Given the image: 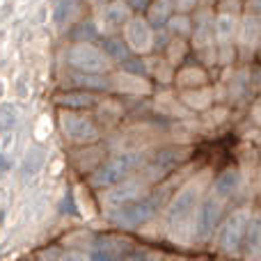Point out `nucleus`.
Here are the masks:
<instances>
[{"label":"nucleus","mask_w":261,"mask_h":261,"mask_svg":"<svg viewBox=\"0 0 261 261\" xmlns=\"http://www.w3.org/2000/svg\"><path fill=\"white\" fill-rule=\"evenodd\" d=\"M60 128L67 135V140L76 144H90L99 140V128L85 115H78L76 110H62L60 113Z\"/></svg>","instance_id":"nucleus-1"},{"label":"nucleus","mask_w":261,"mask_h":261,"mask_svg":"<svg viewBox=\"0 0 261 261\" xmlns=\"http://www.w3.org/2000/svg\"><path fill=\"white\" fill-rule=\"evenodd\" d=\"M67 62L71 64L73 69H78V71L101 73L108 69V55H106L103 50H99L96 46L87 44V41H81V44L69 48Z\"/></svg>","instance_id":"nucleus-2"},{"label":"nucleus","mask_w":261,"mask_h":261,"mask_svg":"<svg viewBox=\"0 0 261 261\" xmlns=\"http://www.w3.org/2000/svg\"><path fill=\"white\" fill-rule=\"evenodd\" d=\"M135 165V156L133 153H119L113 161H108L106 165H101L94 174L90 176V184L94 188H106V186H115L133 170Z\"/></svg>","instance_id":"nucleus-3"},{"label":"nucleus","mask_w":261,"mask_h":261,"mask_svg":"<svg viewBox=\"0 0 261 261\" xmlns=\"http://www.w3.org/2000/svg\"><path fill=\"white\" fill-rule=\"evenodd\" d=\"M248 220H250L248 208H239V211H234L225 220L220 234H218V245H220L222 252H236L243 245V234H245Z\"/></svg>","instance_id":"nucleus-4"},{"label":"nucleus","mask_w":261,"mask_h":261,"mask_svg":"<svg viewBox=\"0 0 261 261\" xmlns=\"http://www.w3.org/2000/svg\"><path fill=\"white\" fill-rule=\"evenodd\" d=\"M222 211V199L216 197V195H208L197 208V216H195L193 222V236L197 241H208L218 225V218H220Z\"/></svg>","instance_id":"nucleus-5"},{"label":"nucleus","mask_w":261,"mask_h":261,"mask_svg":"<svg viewBox=\"0 0 261 261\" xmlns=\"http://www.w3.org/2000/svg\"><path fill=\"white\" fill-rule=\"evenodd\" d=\"M153 211H156V199L153 197L133 199V202L119 206V213H117V218H115V222H117L119 227H124V229H133V227H138V225H144V222L153 216Z\"/></svg>","instance_id":"nucleus-6"},{"label":"nucleus","mask_w":261,"mask_h":261,"mask_svg":"<svg viewBox=\"0 0 261 261\" xmlns=\"http://www.w3.org/2000/svg\"><path fill=\"white\" fill-rule=\"evenodd\" d=\"M204 184H206V172H204V174H199L197 179L188 181V184H186L184 188L174 195V199H172V204H170V213H172V216H176V213H193L195 204H197L199 197H202Z\"/></svg>","instance_id":"nucleus-7"},{"label":"nucleus","mask_w":261,"mask_h":261,"mask_svg":"<svg viewBox=\"0 0 261 261\" xmlns=\"http://www.w3.org/2000/svg\"><path fill=\"white\" fill-rule=\"evenodd\" d=\"M126 44L135 53H149L153 48V30L144 18H128L126 23Z\"/></svg>","instance_id":"nucleus-8"},{"label":"nucleus","mask_w":261,"mask_h":261,"mask_svg":"<svg viewBox=\"0 0 261 261\" xmlns=\"http://www.w3.org/2000/svg\"><path fill=\"white\" fill-rule=\"evenodd\" d=\"M186 158V149H179V147H167V149H161V151L153 156V161L149 163L147 167V179L156 181L161 176H165L167 172H172L181 161Z\"/></svg>","instance_id":"nucleus-9"},{"label":"nucleus","mask_w":261,"mask_h":261,"mask_svg":"<svg viewBox=\"0 0 261 261\" xmlns=\"http://www.w3.org/2000/svg\"><path fill=\"white\" fill-rule=\"evenodd\" d=\"M140 190H142V181H124V184L115 186L110 193H106L103 202H106V206H110V208H119V206H124V204L138 199Z\"/></svg>","instance_id":"nucleus-10"},{"label":"nucleus","mask_w":261,"mask_h":261,"mask_svg":"<svg viewBox=\"0 0 261 261\" xmlns=\"http://www.w3.org/2000/svg\"><path fill=\"white\" fill-rule=\"evenodd\" d=\"M130 18V5L126 0H113L110 5H106L103 12H101V23L110 30L115 28H122Z\"/></svg>","instance_id":"nucleus-11"},{"label":"nucleus","mask_w":261,"mask_h":261,"mask_svg":"<svg viewBox=\"0 0 261 261\" xmlns=\"http://www.w3.org/2000/svg\"><path fill=\"white\" fill-rule=\"evenodd\" d=\"M245 257L250 259H261V213L250 216L248 225H245Z\"/></svg>","instance_id":"nucleus-12"},{"label":"nucleus","mask_w":261,"mask_h":261,"mask_svg":"<svg viewBox=\"0 0 261 261\" xmlns=\"http://www.w3.org/2000/svg\"><path fill=\"white\" fill-rule=\"evenodd\" d=\"M115 90L122 92V94H149L151 92V85H149L144 78H140L138 73H117L115 78Z\"/></svg>","instance_id":"nucleus-13"},{"label":"nucleus","mask_w":261,"mask_h":261,"mask_svg":"<svg viewBox=\"0 0 261 261\" xmlns=\"http://www.w3.org/2000/svg\"><path fill=\"white\" fill-rule=\"evenodd\" d=\"M241 186V174L236 170H225L220 176L216 179V184H213V190L211 193L216 195V197H220L222 202H225L227 197H231V195L239 190Z\"/></svg>","instance_id":"nucleus-14"},{"label":"nucleus","mask_w":261,"mask_h":261,"mask_svg":"<svg viewBox=\"0 0 261 261\" xmlns=\"http://www.w3.org/2000/svg\"><path fill=\"white\" fill-rule=\"evenodd\" d=\"M213 32H216L218 41H220L222 46H227L231 41V37L236 35V28H239V23H236V16L231 12H222L218 14L216 23H213Z\"/></svg>","instance_id":"nucleus-15"},{"label":"nucleus","mask_w":261,"mask_h":261,"mask_svg":"<svg viewBox=\"0 0 261 261\" xmlns=\"http://www.w3.org/2000/svg\"><path fill=\"white\" fill-rule=\"evenodd\" d=\"M181 101H184V106H186V108H190V110H204V108H208V106H211L213 90H211V87H204V85L193 87V90L184 92Z\"/></svg>","instance_id":"nucleus-16"},{"label":"nucleus","mask_w":261,"mask_h":261,"mask_svg":"<svg viewBox=\"0 0 261 261\" xmlns=\"http://www.w3.org/2000/svg\"><path fill=\"white\" fill-rule=\"evenodd\" d=\"M170 234L179 243H190V239H193V216L190 213H176V216H172Z\"/></svg>","instance_id":"nucleus-17"},{"label":"nucleus","mask_w":261,"mask_h":261,"mask_svg":"<svg viewBox=\"0 0 261 261\" xmlns=\"http://www.w3.org/2000/svg\"><path fill=\"white\" fill-rule=\"evenodd\" d=\"M236 30H239L241 44L243 46H254L261 39V16H252V14H248V16L243 18V23H241V28H236Z\"/></svg>","instance_id":"nucleus-18"},{"label":"nucleus","mask_w":261,"mask_h":261,"mask_svg":"<svg viewBox=\"0 0 261 261\" xmlns=\"http://www.w3.org/2000/svg\"><path fill=\"white\" fill-rule=\"evenodd\" d=\"M206 83V73L199 67H184L176 73V85L179 87H199Z\"/></svg>","instance_id":"nucleus-19"},{"label":"nucleus","mask_w":261,"mask_h":261,"mask_svg":"<svg viewBox=\"0 0 261 261\" xmlns=\"http://www.w3.org/2000/svg\"><path fill=\"white\" fill-rule=\"evenodd\" d=\"M78 14V0H58L53 9V21L58 25H67L73 21V16Z\"/></svg>","instance_id":"nucleus-20"},{"label":"nucleus","mask_w":261,"mask_h":261,"mask_svg":"<svg viewBox=\"0 0 261 261\" xmlns=\"http://www.w3.org/2000/svg\"><path fill=\"white\" fill-rule=\"evenodd\" d=\"M58 103L67 108H90L94 106V96L85 92H67V94H58Z\"/></svg>","instance_id":"nucleus-21"},{"label":"nucleus","mask_w":261,"mask_h":261,"mask_svg":"<svg viewBox=\"0 0 261 261\" xmlns=\"http://www.w3.org/2000/svg\"><path fill=\"white\" fill-rule=\"evenodd\" d=\"M172 9H174L172 0H156V3L151 5V9H149V21L161 28L163 23H167V18L172 16Z\"/></svg>","instance_id":"nucleus-22"},{"label":"nucleus","mask_w":261,"mask_h":261,"mask_svg":"<svg viewBox=\"0 0 261 261\" xmlns=\"http://www.w3.org/2000/svg\"><path fill=\"white\" fill-rule=\"evenodd\" d=\"M44 165V151L39 147H30L23 158V176H35Z\"/></svg>","instance_id":"nucleus-23"},{"label":"nucleus","mask_w":261,"mask_h":261,"mask_svg":"<svg viewBox=\"0 0 261 261\" xmlns=\"http://www.w3.org/2000/svg\"><path fill=\"white\" fill-rule=\"evenodd\" d=\"M193 41H195V48H206V46H211V41H213V30H211V25L206 23V16L199 18V25L195 28Z\"/></svg>","instance_id":"nucleus-24"},{"label":"nucleus","mask_w":261,"mask_h":261,"mask_svg":"<svg viewBox=\"0 0 261 261\" xmlns=\"http://www.w3.org/2000/svg\"><path fill=\"white\" fill-rule=\"evenodd\" d=\"M16 119H18V113L12 103L0 106V130H12L16 126Z\"/></svg>","instance_id":"nucleus-25"},{"label":"nucleus","mask_w":261,"mask_h":261,"mask_svg":"<svg viewBox=\"0 0 261 261\" xmlns=\"http://www.w3.org/2000/svg\"><path fill=\"white\" fill-rule=\"evenodd\" d=\"M76 81H78V85H83V87H96V90H103L106 83H108V81H103L99 73H85V71L78 73Z\"/></svg>","instance_id":"nucleus-26"},{"label":"nucleus","mask_w":261,"mask_h":261,"mask_svg":"<svg viewBox=\"0 0 261 261\" xmlns=\"http://www.w3.org/2000/svg\"><path fill=\"white\" fill-rule=\"evenodd\" d=\"M158 110H163V113L172 115V117H176V115H179V117H186V110H181L179 103H176L172 96H167V94L158 99Z\"/></svg>","instance_id":"nucleus-27"},{"label":"nucleus","mask_w":261,"mask_h":261,"mask_svg":"<svg viewBox=\"0 0 261 261\" xmlns=\"http://www.w3.org/2000/svg\"><path fill=\"white\" fill-rule=\"evenodd\" d=\"M103 48H106V55H110V58L126 60V46H124L119 39H106L103 41Z\"/></svg>","instance_id":"nucleus-28"},{"label":"nucleus","mask_w":261,"mask_h":261,"mask_svg":"<svg viewBox=\"0 0 261 261\" xmlns=\"http://www.w3.org/2000/svg\"><path fill=\"white\" fill-rule=\"evenodd\" d=\"M167 25H170L172 32H179V35H188L190 32V18L186 14H179V16H170L167 18Z\"/></svg>","instance_id":"nucleus-29"},{"label":"nucleus","mask_w":261,"mask_h":261,"mask_svg":"<svg viewBox=\"0 0 261 261\" xmlns=\"http://www.w3.org/2000/svg\"><path fill=\"white\" fill-rule=\"evenodd\" d=\"M184 55H186V46H184V41H172V44L167 46V60H170L172 64L181 62V60H184Z\"/></svg>","instance_id":"nucleus-30"},{"label":"nucleus","mask_w":261,"mask_h":261,"mask_svg":"<svg viewBox=\"0 0 261 261\" xmlns=\"http://www.w3.org/2000/svg\"><path fill=\"white\" fill-rule=\"evenodd\" d=\"M172 3H174V9H179V12H190L197 5V0H172Z\"/></svg>","instance_id":"nucleus-31"},{"label":"nucleus","mask_w":261,"mask_h":261,"mask_svg":"<svg viewBox=\"0 0 261 261\" xmlns=\"http://www.w3.org/2000/svg\"><path fill=\"white\" fill-rule=\"evenodd\" d=\"M124 69H126L128 73H144L142 62H138V60H128V62L124 64Z\"/></svg>","instance_id":"nucleus-32"},{"label":"nucleus","mask_w":261,"mask_h":261,"mask_svg":"<svg viewBox=\"0 0 261 261\" xmlns=\"http://www.w3.org/2000/svg\"><path fill=\"white\" fill-rule=\"evenodd\" d=\"M248 14L261 16V0H248Z\"/></svg>","instance_id":"nucleus-33"},{"label":"nucleus","mask_w":261,"mask_h":261,"mask_svg":"<svg viewBox=\"0 0 261 261\" xmlns=\"http://www.w3.org/2000/svg\"><path fill=\"white\" fill-rule=\"evenodd\" d=\"M252 117H254V122H261V101L252 108Z\"/></svg>","instance_id":"nucleus-34"},{"label":"nucleus","mask_w":261,"mask_h":261,"mask_svg":"<svg viewBox=\"0 0 261 261\" xmlns=\"http://www.w3.org/2000/svg\"><path fill=\"white\" fill-rule=\"evenodd\" d=\"M5 170H9V161L0 153V172H5Z\"/></svg>","instance_id":"nucleus-35"},{"label":"nucleus","mask_w":261,"mask_h":261,"mask_svg":"<svg viewBox=\"0 0 261 261\" xmlns=\"http://www.w3.org/2000/svg\"><path fill=\"white\" fill-rule=\"evenodd\" d=\"M126 3L128 5H135V7L140 9V7H144V5H147V0H126Z\"/></svg>","instance_id":"nucleus-36"},{"label":"nucleus","mask_w":261,"mask_h":261,"mask_svg":"<svg viewBox=\"0 0 261 261\" xmlns=\"http://www.w3.org/2000/svg\"><path fill=\"white\" fill-rule=\"evenodd\" d=\"M0 94H3V85H0Z\"/></svg>","instance_id":"nucleus-37"}]
</instances>
